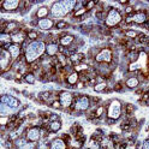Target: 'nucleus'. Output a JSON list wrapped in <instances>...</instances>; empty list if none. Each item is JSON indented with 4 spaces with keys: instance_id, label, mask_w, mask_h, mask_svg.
<instances>
[{
    "instance_id": "obj_28",
    "label": "nucleus",
    "mask_w": 149,
    "mask_h": 149,
    "mask_svg": "<svg viewBox=\"0 0 149 149\" xmlns=\"http://www.w3.org/2000/svg\"><path fill=\"white\" fill-rule=\"evenodd\" d=\"M83 127H82V125H81V123H78V122H74V123H72V125L70 126V130H69V134L73 137L74 135H76L79 130H82Z\"/></svg>"
},
{
    "instance_id": "obj_1",
    "label": "nucleus",
    "mask_w": 149,
    "mask_h": 149,
    "mask_svg": "<svg viewBox=\"0 0 149 149\" xmlns=\"http://www.w3.org/2000/svg\"><path fill=\"white\" fill-rule=\"evenodd\" d=\"M104 105L107 109L106 112V117L118 120L120 118H123V102L118 100V99H113V100H108L106 102H104Z\"/></svg>"
},
{
    "instance_id": "obj_6",
    "label": "nucleus",
    "mask_w": 149,
    "mask_h": 149,
    "mask_svg": "<svg viewBox=\"0 0 149 149\" xmlns=\"http://www.w3.org/2000/svg\"><path fill=\"white\" fill-rule=\"evenodd\" d=\"M21 0H3L0 1L1 12H19Z\"/></svg>"
},
{
    "instance_id": "obj_37",
    "label": "nucleus",
    "mask_w": 149,
    "mask_h": 149,
    "mask_svg": "<svg viewBox=\"0 0 149 149\" xmlns=\"http://www.w3.org/2000/svg\"><path fill=\"white\" fill-rule=\"evenodd\" d=\"M96 83H97L96 78H90V79L87 82V88H88V87H90V88H94Z\"/></svg>"
},
{
    "instance_id": "obj_19",
    "label": "nucleus",
    "mask_w": 149,
    "mask_h": 149,
    "mask_svg": "<svg viewBox=\"0 0 149 149\" xmlns=\"http://www.w3.org/2000/svg\"><path fill=\"white\" fill-rule=\"evenodd\" d=\"M26 34L25 31H19V33H17V34H13L11 35L12 36V43H16V45H23L25 41H26Z\"/></svg>"
},
{
    "instance_id": "obj_25",
    "label": "nucleus",
    "mask_w": 149,
    "mask_h": 149,
    "mask_svg": "<svg viewBox=\"0 0 149 149\" xmlns=\"http://www.w3.org/2000/svg\"><path fill=\"white\" fill-rule=\"evenodd\" d=\"M139 33H141V31H137L135 29H126V30H124L123 36L127 37V39H130V40H135L136 37L139 35Z\"/></svg>"
},
{
    "instance_id": "obj_35",
    "label": "nucleus",
    "mask_w": 149,
    "mask_h": 149,
    "mask_svg": "<svg viewBox=\"0 0 149 149\" xmlns=\"http://www.w3.org/2000/svg\"><path fill=\"white\" fill-rule=\"evenodd\" d=\"M8 123H10V116L0 117V126H7Z\"/></svg>"
},
{
    "instance_id": "obj_38",
    "label": "nucleus",
    "mask_w": 149,
    "mask_h": 149,
    "mask_svg": "<svg viewBox=\"0 0 149 149\" xmlns=\"http://www.w3.org/2000/svg\"><path fill=\"white\" fill-rule=\"evenodd\" d=\"M117 149H129V146H127V143L125 142V139H123V141L117 146Z\"/></svg>"
},
{
    "instance_id": "obj_3",
    "label": "nucleus",
    "mask_w": 149,
    "mask_h": 149,
    "mask_svg": "<svg viewBox=\"0 0 149 149\" xmlns=\"http://www.w3.org/2000/svg\"><path fill=\"white\" fill-rule=\"evenodd\" d=\"M13 59L7 49H0V71L1 74L12 70Z\"/></svg>"
},
{
    "instance_id": "obj_4",
    "label": "nucleus",
    "mask_w": 149,
    "mask_h": 149,
    "mask_svg": "<svg viewBox=\"0 0 149 149\" xmlns=\"http://www.w3.org/2000/svg\"><path fill=\"white\" fill-rule=\"evenodd\" d=\"M73 105L76 107V111L79 112L81 114L84 116L86 112L91 107L90 104V95L87 94H82L77 100H73Z\"/></svg>"
},
{
    "instance_id": "obj_2",
    "label": "nucleus",
    "mask_w": 149,
    "mask_h": 149,
    "mask_svg": "<svg viewBox=\"0 0 149 149\" xmlns=\"http://www.w3.org/2000/svg\"><path fill=\"white\" fill-rule=\"evenodd\" d=\"M124 19V15H123V10L122 8H117L111 6L109 11L107 13V17L104 22V25L109 28V29H113V28H117L122 21Z\"/></svg>"
},
{
    "instance_id": "obj_34",
    "label": "nucleus",
    "mask_w": 149,
    "mask_h": 149,
    "mask_svg": "<svg viewBox=\"0 0 149 149\" xmlns=\"http://www.w3.org/2000/svg\"><path fill=\"white\" fill-rule=\"evenodd\" d=\"M49 107H51V108H53V109H57V111H63L61 102H60L59 100H55V101H53L52 104L49 105Z\"/></svg>"
},
{
    "instance_id": "obj_22",
    "label": "nucleus",
    "mask_w": 149,
    "mask_h": 149,
    "mask_svg": "<svg viewBox=\"0 0 149 149\" xmlns=\"http://www.w3.org/2000/svg\"><path fill=\"white\" fill-rule=\"evenodd\" d=\"M11 43H12V36H11V34L0 33V48H3L4 46L11 45Z\"/></svg>"
},
{
    "instance_id": "obj_30",
    "label": "nucleus",
    "mask_w": 149,
    "mask_h": 149,
    "mask_svg": "<svg viewBox=\"0 0 149 149\" xmlns=\"http://www.w3.org/2000/svg\"><path fill=\"white\" fill-rule=\"evenodd\" d=\"M90 104H91V106L97 107L99 105L104 104V101H102V99L100 96H90Z\"/></svg>"
},
{
    "instance_id": "obj_44",
    "label": "nucleus",
    "mask_w": 149,
    "mask_h": 149,
    "mask_svg": "<svg viewBox=\"0 0 149 149\" xmlns=\"http://www.w3.org/2000/svg\"><path fill=\"white\" fill-rule=\"evenodd\" d=\"M119 4L125 7V6H127L130 4V1H129V0H119Z\"/></svg>"
},
{
    "instance_id": "obj_45",
    "label": "nucleus",
    "mask_w": 149,
    "mask_h": 149,
    "mask_svg": "<svg viewBox=\"0 0 149 149\" xmlns=\"http://www.w3.org/2000/svg\"><path fill=\"white\" fill-rule=\"evenodd\" d=\"M144 26H146V29H147V30L149 31V19H148V22H147V24H146Z\"/></svg>"
},
{
    "instance_id": "obj_10",
    "label": "nucleus",
    "mask_w": 149,
    "mask_h": 149,
    "mask_svg": "<svg viewBox=\"0 0 149 149\" xmlns=\"http://www.w3.org/2000/svg\"><path fill=\"white\" fill-rule=\"evenodd\" d=\"M49 16H51V7L42 5L37 7V10L31 15V19L40 21V19H45V18H48Z\"/></svg>"
},
{
    "instance_id": "obj_40",
    "label": "nucleus",
    "mask_w": 149,
    "mask_h": 149,
    "mask_svg": "<svg viewBox=\"0 0 149 149\" xmlns=\"http://www.w3.org/2000/svg\"><path fill=\"white\" fill-rule=\"evenodd\" d=\"M138 99H141L142 101H144V102H147V101H149V93L146 90L144 93H143V95L141 96V97H138Z\"/></svg>"
},
{
    "instance_id": "obj_20",
    "label": "nucleus",
    "mask_w": 149,
    "mask_h": 149,
    "mask_svg": "<svg viewBox=\"0 0 149 149\" xmlns=\"http://www.w3.org/2000/svg\"><path fill=\"white\" fill-rule=\"evenodd\" d=\"M36 4V1H31V0H21V7H19V13L25 15L28 11L31 8V6Z\"/></svg>"
},
{
    "instance_id": "obj_42",
    "label": "nucleus",
    "mask_w": 149,
    "mask_h": 149,
    "mask_svg": "<svg viewBox=\"0 0 149 149\" xmlns=\"http://www.w3.org/2000/svg\"><path fill=\"white\" fill-rule=\"evenodd\" d=\"M142 149H149V139H144L143 143H142Z\"/></svg>"
},
{
    "instance_id": "obj_41",
    "label": "nucleus",
    "mask_w": 149,
    "mask_h": 149,
    "mask_svg": "<svg viewBox=\"0 0 149 149\" xmlns=\"http://www.w3.org/2000/svg\"><path fill=\"white\" fill-rule=\"evenodd\" d=\"M105 123H106V125H114L116 123H117V120H114V119H111V118H106L105 119Z\"/></svg>"
},
{
    "instance_id": "obj_8",
    "label": "nucleus",
    "mask_w": 149,
    "mask_h": 149,
    "mask_svg": "<svg viewBox=\"0 0 149 149\" xmlns=\"http://www.w3.org/2000/svg\"><path fill=\"white\" fill-rule=\"evenodd\" d=\"M59 101L61 102L63 111H64V109H66L68 107H70V106L73 104V95H72V91H69V90H60Z\"/></svg>"
},
{
    "instance_id": "obj_5",
    "label": "nucleus",
    "mask_w": 149,
    "mask_h": 149,
    "mask_svg": "<svg viewBox=\"0 0 149 149\" xmlns=\"http://www.w3.org/2000/svg\"><path fill=\"white\" fill-rule=\"evenodd\" d=\"M113 57H114V52L112 51L111 48L107 47V45H106V47L102 48L97 55L95 57V63H106V64H111L112 61H113Z\"/></svg>"
},
{
    "instance_id": "obj_14",
    "label": "nucleus",
    "mask_w": 149,
    "mask_h": 149,
    "mask_svg": "<svg viewBox=\"0 0 149 149\" xmlns=\"http://www.w3.org/2000/svg\"><path fill=\"white\" fill-rule=\"evenodd\" d=\"M46 149H68V144L60 137H55L51 142L46 143Z\"/></svg>"
},
{
    "instance_id": "obj_43",
    "label": "nucleus",
    "mask_w": 149,
    "mask_h": 149,
    "mask_svg": "<svg viewBox=\"0 0 149 149\" xmlns=\"http://www.w3.org/2000/svg\"><path fill=\"white\" fill-rule=\"evenodd\" d=\"M113 91H114V90H113V86H109V84H108V87L106 88V90H105L104 93H105V94H109V93H113Z\"/></svg>"
},
{
    "instance_id": "obj_13",
    "label": "nucleus",
    "mask_w": 149,
    "mask_h": 149,
    "mask_svg": "<svg viewBox=\"0 0 149 149\" xmlns=\"http://www.w3.org/2000/svg\"><path fill=\"white\" fill-rule=\"evenodd\" d=\"M149 19V17L146 12V7L143 11H139V12H135L132 15V21H134V24H137V25H146L147 22Z\"/></svg>"
},
{
    "instance_id": "obj_21",
    "label": "nucleus",
    "mask_w": 149,
    "mask_h": 149,
    "mask_svg": "<svg viewBox=\"0 0 149 149\" xmlns=\"http://www.w3.org/2000/svg\"><path fill=\"white\" fill-rule=\"evenodd\" d=\"M68 28H71V24H70L69 21H66V19H55L54 29H57L58 31H63V30H66Z\"/></svg>"
},
{
    "instance_id": "obj_15",
    "label": "nucleus",
    "mask_w": 149,
    "mask_h": 149,
    "mask_svg": "<svg viewBox=\"0 0 149 149\" xmlns=\"http://www.w3.org/2000/svg\"><path fill=\"white\" fill-rule=\"evenodd\" d=\"M79 81V73L77 72H71L69 76L66 77V83H65V87L68 89H73L74 90V86L77 84V82Z\"/></svg>"
},
{
    "instance_id": "obj_17",
    "label": "nucleus",
    "mask_w": 149,
    "mask_h": 149,
    "mask_svg": "<svg viewBox=\"0 0 149 149\" xmlns=\"http://www.w3.org/2000/svg\"><path fill=\"white\" fill-rule=\"evenodd\" d=\"M59 53V45L57 43H46V55L49 58L52 57H55V55H58Z\"/></svg>"
},
{
    "instance_id": "obj_36",
    "label": "nucleus",
    "mask_w": 149,
    "mask_h": 149,
    "mask_svg": "<svg viewBox=\"0 0 149 149\" xmlns=\"http://www.w3.org/2000/svg\"><path fill=\"white\" fill-rule=\"evenodd\" d=\"M84 88H87V83H84V82H82V81H78L77 82V84L74 86V90H82V89H84Z\"/></svg>"
},
{
    "instance_id": "obj_18",
    "label": "nucleus",
    "mask_w": 149,
    "mask_h": 149,
    "mask_svg": "<svg viewBox=\"0 0 149 149\" xmlns=\"http://www.w3.org/2000/svg\"><path fill=\"white\" fill-rule=\"evenodd\" d=\"M76 39L77 37L74 36V35H72V34H70V33H68L65 36H63L61 39H60V42H59V45L60 46H63V47H70L71 45H73V42L76 41Z\"/></svg>"
},
{
    "instance_id": "obj_29",
    "label": "nucleus",
    "mask_w": 149,
    "mask_h": 149,
    "mask_svg": "<svg viewBox=\"0 0 149 149\" xmlns=\"http://www.w3.org/2000/svg\"><path fill=\"white\" fill-rule=\"evenodd\" d=\"M107 87H108V83L106 81L105 82H100V83H96L95 87L93 88V90H94L95 93H104Z\"/></svg>"
},
{
    "instance_id": "obj_11",
    "label": "nucleus",
    "mask_w": 149,
    "mask_h": 149,
    "mask_svg": "<svg viewBox=\"0 0 149 149\" xmlns=\"http://www.w3.org/2000/svg\"><path fill=\"white\" fill-rule=\"evenodd\" d=\"M124 82H125V87L127 90H135L141 86V82H139L138 77L132 73H126V77L124 78Z\"/></svg>"
},
{
    "instance_id": "obj_39",
    "label": "nucleus",
    "mask_w": 149,
    "mask_h": 149,
    "mask_svg": "<svg viewBox=\"0 0 149 149\" xmlns=\"http://www.w3.org/2000/svg\"><path fill=\"white\" fill-rule=\"evenodd\" d=\"M57 120H61L60 116L57 114V113H52L51 117H49V122H57Z\"/></svg>"
},
{
    "instance_id": "obj_7",
    "label": "nucleus",
    "mask_w": 149,
    "mask_h": 149,
    "mask_svg": "<svg viewBox=\"0 0 149 149\" xmlns=\"http://www.w3.org/2000/svg\"><path fill=\"white\" fill-rule=\"evenodd\" d=\"M0 101H1V104H4V105H6V106H8V107H11L12 109H15V111H19L21 109V101L18 100L17 97H15V96H12V95H6V94H4V95H1V97H0Z\"/></svg>"
},
{
    "instance_id": "obj_16",
    "label": "nucleus",
    "mask_w": 149,
    "mask_h": 149,
    "mask_svg": "<svg viewBox=\"0 0 149 149\" xmlns=\"http://www.w3.org/2000/svg\"><path fill=\"white\" fill-rule=\"evenodd\" d=\"M135 112H136V106L134 104H123V118H131L135 117Z\"/></svg>"
},
{
    "instance_id": "obj_12",
    "label": "nucleus",
    "mask_w": 149,
    "mask_h": 149,
    "mask_svg": "<svg viewBox=\"0 0 149 149\" xmlns=\"http://www.w3.org/2000/svg\"><path fill=\"white\" fill-rule=\"evenodd\" d=\"M0 49H7L8 52H10L11 54V57L13 59V61H16L18 58L21 57V54L22 53V47H21V45H16V43H11V45H7V46H4L3 48H0Z\"/></svg>"
},
{
    "instance_id": "obj_31",
    "label": "nucleus",
    "mask_w": 149,
    "mask_h": 149,
    "mask_svg": "<svg viewBox=\"0 0 149 149\" xmlns=\"http://www.w3.org/2000/svg\"><path fill=\"white\" fill-rule=\"evenodd\" d=\"M96 4H97V1H95V0H88V3H87V5H86L84 7H86V10H87L88 12L91 13L93 11H94Z\"/></svg>"
},
{
    "instance_id": "obj_27",
    "label": "nucleus",
    "mask_w": 149,
    "mask_h": 149,
    "mask_svg": "<svg viewBox=\"0 0 149 149\" xmlns=\"http://www.w3.org/2000/svg\"><path fill=\"white\" fill-rule=\"evenodd\" d=\"M24 83H28V84H34V83L37 81L36 76H35V73L34 72H28L24 74Z\"/></svg>"
},
{
    "instance_id": "obj_9",
    "label": "nucleus",
    "mask_w": 149,
    "mask_h": 149,
    "mask_svg": "<svg viewBox=\"0 0 149 149\" xmlns=\"http://www.w3.org/2000/svg\"><path fill=\"white\" fill-rule=\"evenodd\" d=\"M55 26V19H53V18L48 17V18H45V19H40L37 21V26L39 28V30L42 31V33H46V31H49L52 29H54Z\"/></svg>"
},
{
    "instance_id": "obj_33",
    "label": "nucleus",
    "mask_w": 149,
    "mask_h": 149,
    "mask_svg": "<svg viewBox=\"0 0 149 149\" xmlns=\"http://www.w3.org/2000/svg\"><path fill=\"white\" fill-rule=\"evenodd\" d=\"M15 74H16V72H15L13 70H11V71H8V72L3 73L1 76H3L4 79H7V81H15Z\"/></svg>"
},
{
    "instance_id": "obj_32",
    "label": "nucleus",
    "mask_w": 149,
    "mask_h": 149,
    "mask_svg": "<svg viewBox=\"0 0 149 149\" xmlns=\"http://www.w3.org/2000/svg\"><path fill=\"white\" fill-rule=\"evenodd\" d=\"M134 13H135V8L131 5H127L123 8V15L124 16H132Z\"/></svg>"
},
{
    "instance_id": "obj_26",
    "label": "nucleus",
    "mask_w": 149,
    "mask_h": 149,
    "mask_svg": "<svg viewBox=\"0 0 149 149\" xmlns=\"http://www.w3.org/2000/svg\"><path fill=\"white\" fill-rule=\"evenodd\" d=\"M90 69V66L87 64V63H81L78 65H74L73 66V71L77 72V73H81V72H84V71H88Z\"/></svg>"
},
{
    "instance_id": "obj_23",
    "label": "nucleus",
    "mask_w": 149,
    "mask_h": 149,
    "mask_svg": "<svg viewBox=\"0 0 149 149\" xmlns=\"http://www.w3.org/2000/svg\"><path fill=\"white\" fill-rule=\"evenodd\" d=\"M113 90H114L116 93H123V91L127 90L126 87H125V82H124V79L116 81V82H114V84H113Z\"/></svg>"
},
{
    "instance_id": "obj_24",
    "label": "nucleus",
    "mask_w": 149,
    "mask_h": 149,
    "mask_svg": "<svg viewBox=\"0 0 149 149\" xmlns=\"http://www.w3.org/2000/svg\"><path fill=\"white\" fill-rule=\"evenodd\" d=\"M63 127V123H61V120H57V122H51L49 123V131L52 134H57L59 132L60 130Z\"/></svg>"
}]
</instances>
